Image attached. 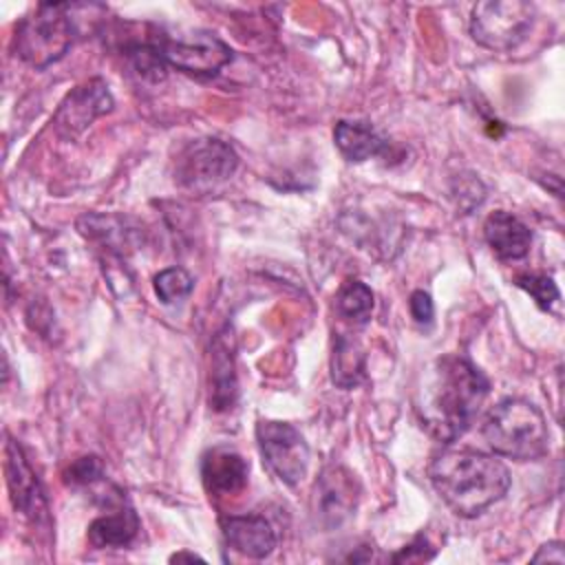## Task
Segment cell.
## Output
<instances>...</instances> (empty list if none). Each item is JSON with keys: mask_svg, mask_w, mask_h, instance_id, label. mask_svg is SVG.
<instances>
[{"mask_svg": "<svg viewBox=\"0 0 565 565\" xmlns=\"http://www.w3.org/2000/svg\"><path fill=\"white\" fill-rule=\"evenodd\" d=\"M194 287L192 276L181 267H168L154 276V294L163 305L181 302Z\"/></svg>", "mask_w": 565, "mask_h": 565, "instance_id": "ffe728a7", "label": "cell"}, {"mask_svg": "<svg viewBox=\"0 0 565 565\" xmlns=\"http://www.w3.org/2000/svg\"><path fill=\"white\" fill-rule=\"evenodd\" d=\"M331 380L340 388H353L364 380V351L358 340L338 335L331 355Z\"/></svg>", "mask_w": 565, "mask_h": 565, "instance_id": "e0dca14e", "label": "cell"}, {"mask_svg": "<svg viewBox=\"0 0 565 565\" xmlns=\"http://www.w3.org/2000/svg\"><path fill=\"white\" fill-rule=\"evenodd\" d=\"M516 285H519L523 291H527V294L534 298V302H536L541 309H545V311H550L552 305L558 300V287H556L554 280L547 278V276H541V274H523V276H516Z\"/></svg>", "mask_w": 565, "mask_h": 565, "instance_id": "7402d4cb", "label": "cell"}, {"mask_svg": "<svg viewBox=\"0 0 565 565\" xmlns=\"http://www.w3.org/2000/svg\"><path fill=\"white\" fill-rule=\"evenodd\" d=\"M4 472H7V486L11 492V503L18 512H22L33 523L44 521L49 514L44 492L40 488L38 477L33 475L29 461L24 459L22 448L18 441H7L4 448Z\"/></svg>", "mask_w": 565, "mask_h": 565, "instance_id": "30bf717a", "label": "cell"}, {"mask_svg": "<svg viewBox=\"0 0 565 565\" xmlns=\"http://www.w3.org/2000/svg\"><path fill=\"white\" fill-rule=\"evenodd\" d=\"M75 4H38L15 26V55L33 68H46L64 57L75 38Z\"/></svg>", "mask_w": 565, "mask_h": 565, "instance_id": "277c9868", "label": "cell"}, {"mask_svg": "<svg viewBox=\"0 0 565 565\" xmlns=\"http://www.w3.org/2000/svg\"><path fill=\"white\" fill-rule=\"evenodd\" d=\"M333 141L340 154L347 161H355V163L377 157L386 146V139L380 135V130L373 124L360 121V119L338 121L333 130Z\"/></svg>", "mask_w": 565, "mask_h": 565, "instance_id": "9a60e30c", "label": "cell"}, {"mask_svg": "<svg viewBox=\"0 0 565 565\" xmlns=\"http://www.w3.org/2000/svg\"><path fill=\"white\" fill-rule=\"evenodd\" d=\"M249 466L245 459L227 448H214L203 457L201 475L203 483L214 494L238 492L247 483Z\"/></svg>", "mask_w": 565, "mask_h": 565, "instance_id": "5bb4252c", "label": "cell"}, {"mask_svg": "<svg viewBox=\"0 0 565 565\" xmlns=\"http://www.w3.org/2000/svg\"><path fill=\"white\" fill-rule=\"evenodd\" d=\"M68 481L75 483V486H90L95 481L102 479L104 475V468L99 463L97 457H82L77 459L71 468H68Z\"/></svg>", "mask_w": 565, "mask_h": 565, "instance_id": "603a6c76", "label": "cell"}, {"mask_svg": "<svg viewBox=\"0 0 565 565\" xmlns=\"http://www.w3.org/2000/svg\"><path fill=\"white\" fill-rule=\"evenodd\" d=\"M481 433L494 455L516 461L541 459L550 446L543 413L521 397H508L490 408Z\"/></svg>", "mask_w": 565, "mask_h": 565, "instance_id": "3957f363", "label": "cell"}, {"mask_svg": "<svg viewBox=\"0 0 565 565\" xmlns=\"http://www.w3.org/2000/svg\"><path fill=\"white\" fill-rule=\"evenodd\" d=\"M439 499L463 519L481 514L510 490V472L494 457L470 448H446L428 466Z\"/></svg>", "mask_w": 565, "mask_h": 565, "instance_id": "7a4b0ae2", "label": "cell"}, {"mask_svg": "<svg viewBox=\"0 0 565 565\" xmlns=\"http://www.w3.org/2000/svg\"><path fill=\"white\" fill-rule=\"evenodd\" d=\"M534 563H541V561H554V563H563L565 561V554H563V543L554 541V543H545L532 558Z\"/></svg>", "mask_w": 565, "mask_h": 565, "instance_id": "484cf974", "label": "cell"}, {"mask_svg": "<svg viewBox=\"0 0 565 565\" xmlns=\"http://www.w3.org/2000/svg\"><path fill=\"white\" fill-rule=\"evenodd\" d=\"M355 475L342 466H329L316 483V516L324 527L342 525L358 505Z\"/></svg>", "mask_w": 565, "mask_h": 565, "instance_id": "9c48e42d", "label": "cell"}, {"mask_svg": "<svg viewBox=\"0 0 565 565\" xmlns=\"http://www.w3.org/2000/svg\"><path fill=\"white\" fill-rule=\"evenodd\" d=\"M534 24V4L523 0L479 2L470 15V35L490 51H512Z\"/></svg>", "mask_w": 565, "mask_h": 565, "instance_id": "5b68a950", "label": "cell"}, {"mask_svg": "<svg viewBox=\"0 0 565 565\" xmlns=\"http://www.w3.org/2000/svg\"><path fill=\"white\" fill-rule=\"evenodd\" d=\"M426 547H430L428 541H426L424 536H417L411 545H406L399 554H395L393 561H395V563H404V561H430L433 554H435V550H426Z\"/></svg>", "mask_w": 565, "mask_h": 565, "instance_id": "d4e9b609", "label": "cell"}, {"mask_svg": "<svg viewBox=\"0 0 565 565\" xmlns=\"http://www.w3.org/2000/svg\"><path fill=\"white\" fill-rule=\"evenodd\" d=\"M238 168L234 148L221 139H194L177 157L174 181L196 194H205L227 179Z\"/></svg>", "mask_w": 565, "mask_h": 565, "instance_id": "8992f818", "label": "cell"}, {"mask_svg": "<svg viewBox=\"0 0 565 565\" xmlns=\"http://www.w3.org/2000/svg\"><path fill=\"white\" fill-rule=\"evenodd\" d=\"M139 532V519L130 508L97 516L88 525V541L95 547H128Z\"/></svg>", "mask_w": 565, "mask_h": 565, "instance_id": "2e32d148", "label": "cell"}, {"mask_svg": "<svg viewBox=\"0 0 565 565\" xmlns=\"http://www.w3.org/2000/svg\"><path fill=\"white\" fill-rule=\"evenodd\" d=\"M152 44L168 66L196 77L216 75L232 60V49L207 31H194L177 38L163 35Z\"/></svg>", "mask_w": 565, "mask_h": 565, "instance_id": "52a82bcc", "label": "cell"}, {"mask_svg": "<svg viewBox=\"0 0 565 565\" xmlns=\"http://www.w3.org/2000/svg\"><path fill=\"white\" fill-rule=\"evenodd\" d=\"M373 291L358 278H349L335 294V311L353 324H364L373 313Z\"/></svg>", "mask_w": 565, "mask_h": 565, "instance_id": "ac0fdd59", "label": "cell"}, {"mask_svg": "<svg viewBox=\"0 0 565 565\" xmlns=\"http://www.w3.org/2000/svg\"><path fill=\"white\" fill-rule=\"evenodd\" d=\"M488 393V377L470 360L441 355L422 371L413 404L433 437L452 441L472 426Z\"/></svg>", "mask_w": 565, "mask_h": 565, "instance_id": "6da1fadb", "label": "cell"}, {"mask_svg": "<svg viewBox=\"0 0 565 565\" xmlns=\"http://www.w3.org/2000/svg\"><path fill=\"white\" fill-rule=\"evenodd\" d=\"M225 543L249 558H265L276 547V532L260 514H241L223 519Z\"/></svg>", "mask_w": 565, "mask_h": 565, "instance_id": "7c38bea8", "label": "cell"}, {"mask_svg": "<svg viewBox=\"0 0 565 565\" xmlns=\"http://www.w3.org/2000/svg\"><path fill=\"white\" fill-rule=\"evenodd\" d=\"M483 236L490 249L501 260H516L530 252L532 232L530 227L510 212L497 210L483 223Z\"/></svg>", "mask_w": 565, "mask_h": 565, "instance_id": "4fadbf2b", "label": "cell"}, {"mask_svg": "<svg viewBox=\"0 0 565 565\" xmlns=\"http://www.w3.org/2000/svg\"><path fill=\"white\" fill-rule=\"evenodd\" d=\"M113 108V97L108 93V86L102 79H90L84 86H77L60 106L55 113V128L62 135H77L90 121Z\"/></svg>", "mask_w": 565, "mask_h": 565, "instance_id": "8fae6325", "label": "cell"}, {"mask_svg": "<svg viewBox=\"0 0 565 565\" xmlns=\"http://www.w3.org/2000/svg\"><path fill=\"white\" fill-rule=\"evenodd\" d=\"M236 395V377H234V362L227 347L214 353L212 362V404L214 408H230Z\"/></svg>", "mask_w": 565, "mask_h": 565, "instance_id": "d6986e66", "label": "cell"}, {"mask_svg": "<svg viewBox=\"0 0 565 565\" xmlns=\"http://www.w3.org/2000/svg\"><path fill=\"white\" fill-rule=\"evenodd\" d=\"M130 55V62H132V68L143 77V79H152V82H159L166 77V62L163 57L159 55V51L154 49V44H135L130 46L128 51Z\"/></svg>", "mask_w": 565, "mask_h": 565, "instance_id": "44dd1931", "label": "cell"}, {"mask_svg": "<svg viewBox=\"0 0 565 565\" xmlns=\"http://www.w3.org/2000/svg\"><path fill=\"white\" fill-rule=\"evenodd\" d=\"M408 307H411V316L415 318V322L419 324H428L433 322V316H435V307H433V298L417 289L411 294V300H408Z\"/></svg>", "mask_w": 565, "mask_h": 565, "instance_id": "cb8c5ba5", "label": "cell"}, {"mask_svg": "<svg viewBox=\"0 0 565 565\" xmlns=\"http://www.w3.org/2000/svg\"><path fill=\"white\" fill-rule=\"evenodd\" d=\"M256 441L267 468L287 486H296L309 468V446L287 422L263 419L256 426Z\"/></svg>", "mask_w": 565, "mask_h": 565, "instance_id": "ba28073f", "label": "cell"}]
</instances>
